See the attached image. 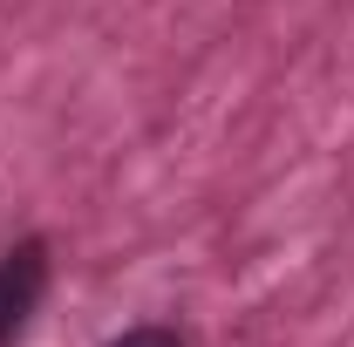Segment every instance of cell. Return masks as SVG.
Returning a JSON list of instances; mask_svg holds the SVG:
<instances>
[{
	"label": "cell",
	"mask_w": 354,
	"mask_h": 347,
	"mask_svg": "<svg viewBox=\"0 0 354 347\" xmlns=\"http://www.w3.org/2000/svg\"><path fill=\"white\" fill-rule=\"evenodd\" d=\"M109 347H191V341H184L177 327H157V320H150V327H130V334H116Z\"/></svg>",
	"instance_id": "obj_2"
},
{
	"label": "cell",
	"mask_w": 354,
	"mask_h": 347,
	"mask_svg": "<svg viewBox=\"0 0 354 347\" xmlns=\"http://www.w3.org/2000/svg\"><path fill=\"white\" fill-rule=\"evenodd\" d=\"M48 279H55V252L41 232H28L0 252V347H21V334L35 327L48 300Z\"/></svg>",
	"instance_id": "obj_1"
}]
</instances>
